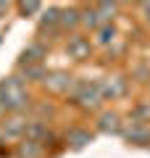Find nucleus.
<instances>
[{
	"mask_svg": "<svg viewBox=\"0 0 150 158\" xmlns=\"http://www.w3.org/2000/svg\"><path fill=\"white\" fill-rule=\"evenodd\" d=\"M3 111H6V108H3V103H0V113H3Z\"/></svg>",
	"mask_w": 150,
	"mask_h": 158,
	"instance_id": "5701e85b",
	"label": "nucleus"
},
{
	"mask_svg": "<svg viewBox=\"0 0 150 158\" xmlns=\"http://www.w3.org/2000/svg\"><path fill=\"white\" fill-rule=\"evenodd\" d=\"M116 3H98L95 6V13H98V21H108V19L116 13Z\"/></svg>",
	"mask_w": 150,
	"mask_h": 158,
	"instance_id": "4468645a",
	"label": "nucleus"
},
{
	"mask_svg": "<svg viewBox=\"0 0 150 158\" xmlns=\"http://www.w3.org/2000/svg\"><path fill=\"white\" fill-rule=\"evenodd\" d=\"M21 11L24 13H34V11H40V3H21Z\"/></svg>",
	"mask_w": 150,
	"mask_h": 158,
	"instance_id": "aec40b11",
	"label": "nucleus"
},
{
	"mask_svg": "<svg viewBox=\"0 0 150 158\" xmlns=\"http://www.w3.org/2000/svg\"><path fill=\"white\" fill-rule=\"evenodd\" d=\"M98 87H100V98H111V100H116L127 92V82L121 77H108L103 82H98Z\"/></svg>",
	"mask_w": 150,
	"mask_h": 158,
	"instance_id": "7ed1b4c3",
	"label": "nucleus"
},
{
	"mask_svg": "<svg viewBox=\"0 0 150 158\" xmlns=\"http://www.w3.org/2000/svg\"><path fill=\"white\" fill-rule=\"evenodd\" d=\"M98 129L103 132V135H119V132H121V127H119V116L116 113H103V116H100V121H98Z\"/></svg>",
	"mask_w": 150,
	"mask_h": 158,
	"instance_id": "6e6552de",
	"label": "nucleus"
},
{
	"mask_svg": "<svg viewBox=\"0 0 150 158\" xmlns=\"http://www.w3.org/2000/svg\"><path fill=\"white\" fill-rule=\"evenodd\" d=\"M113 37H116V29L111 27V24H106V27L98 29V45H108V42H113Z\"/></svg>",
	"mask_w": 150,
	"mask_h": 158,
	"instance_id": "f3484780",
	"label": "nucleus"
},
{
	"mask_svg": "<svg viewBox=\"0 0 150 158\" xmlns=\"http://www.w3.org/2000/svg\"><path fill=\"white\" fill-rule=\"evenodd\" d=\"M45 87H48L50 92H66L69 85H71V77L63 71H56V74H45Z\"/></svg>",
	"mask_w": 150,
	"mask_h": 158,
	"instance_id": "20e7f679",
	"label": "nucleus"
},
{
	"mask_svg": "<svg viewBox=\"0 0 150 158\" xmlns=\"http://www.w3.org/2000/svg\"><path fill=\"white\" fill-rule=\"evenodd\" d=\"M24 79H34V82H37V79H45V66L42 63H32V66H24Z\"/></svg>",
	"mask_w": 150,
	"mask_h": 158,
	"instance_id": "dca6fc26",
	"label": "nucleus"
},
{
	"mask_svg": "<svg viewBox=\"0 0 150 158\" xmlns=\"http://www.w3.org/2000/svg\"><path fill=\"white\" fill-rule=\"evenodd\" d=\"M58 24H61V11H58V8H48V11L42 13V19H40V27L42 29H53V27H58Z\"/></svg>",
	"mask_w": 150,
	"mask_h": 158,
	"instance_id": "f8f14e48",
	"label": "nucleus"
},
{
	"mask_svg": "<svg viewBox=\"0 0 150 158\" xmlns=\"http://www.w3.org/2000/svg\"><path fill=\"white\" fill-rule=\"evenodd\" d=\"M142 11H145V16H148V21H150V3H145V6H142Z\"/></svg>",
	"mask_w": 150,
	"mask_h": 158,
	"instance_id": "412c9836",
	"label": "nucleus"
},
{
	"mask_svg": "<svg viewBox=\"0 0 150 158\" xmlns=\"http://www.w3.org/2000/svg\"><path fill=\"white\" fill-rule=\"evenodd\" d=\"M0 103L6 111H21L29 106V95L24 92V85L19 77H8L0 85Z\"/></svg>",
	"mask_w": 150,
	"mask_h": 158,
	"instance_id": "f257e3e1",
	"label": "nucleus"
},
{
	"mask_svg": "<svg viewBox=\"0 0 150 158\" xmlns=\"http://www.w3.org/2000/svg\"><path fill=\"white\" fill-rule=\"evenodd\" d=\"M69 142H71L74 148H84L87 142H92V135L84 132V129H71L69 132Z\"/></svg>",
	"mask_w": 150,
	"mask_h": 158,
	"instance_id": "ddd939ff",
	"label": "nucleus"
},
{
	"mask_svg": "<svg viewBox=\"0 0 150 158\" xmlns=\"http://www.w3.org/2000/svg\"><path fill=\"white\" fill-rule=\"evenodd\" d=\"M45 56H48V48H45V45H40V42H32V45H29L27 50H24L21 63H24V66H32V63H40Z\"/></svg>",
	"mask_w": 150,
	"mask_h": 158,
	"instance_id": "0eeeda50",
	"label": "nucleus"
},
{
	"mask_svg": "<svg viewBox=\"0 0 150 158\" xmlns=\"http://www.w3.org/2000/svg\"><path fill=\"white\" fill-rule=\"evenodd\" d=\"M121 135H124V140L134 142V145H148V142H150V129L142 127V124L127 127V129H121Z\"/></svg>",
	"mask_w": 150,
	"mask_h": 158,
	"instance_id": "39448f33",
	"label": "nucleus"
},
{
	"mask_svg": "<svg viewBox=\"0 0 150 158\" xmlns=\"http://www.w3.org/2000/svg\"><path fill=\"white\" fill-rule=\"evenodd\" d=\"M66 53L71 58H77V61H82V58L90 56V40L87 37H71L66 45Z\"/></svg>",
	"mask_w": 150,
	"mask_h": 158,
	"instance_id": "423d86ee",
	"label": "nucleus"
},
{
	"mask_svg": "<svg viewBox=\"0 0 150 158\" xmlns=\"http://www.w3.org/2000/svg\"><path fill=\"white\" fill-rule=\"evenodd\" d=\"M79 21H82L84 27H90V29L100 24V21H98V13H95V8H87V11H82V13H79Z\"/></svg>",
	"mask_w": 150,
	"mask_h": 158,
	"instance_id": "a211bd4d",
	"label": "nucleus"
},
{
	"mask_svg": "<svg viewBox=\"0 0 150 158\" xmlns=\"http://www.w3.org/2000/svg\"><path fill=\"white\" fill-rule=\"evenodd\" d=\"M27 118H21V116H13V118H8L6 124L0 127V135H6V137H16V135H21L24 129H27Z\"/></svg>",
	"mask_w": 150,
	"mask_h": 158,
	"instance_id": "1a4fd4ad",
	"label": "nucleus"
},
{
	"mask_svg": "<svg viewBox=\"0 0 150 158\" xmlns=\"http://www.w3.org/2000/svg\"><path fill=\"white\" fill-rule=\"evenodd\" d=\"M27 140H32V142H42V140H48V127L42 124V121H29L27 124Z\"/></svg>",
	"mask_w": 150,
	"mask_h": 158,
	"instance_id": "9d476101",
	"label": "nucleus"
},
{
	"mask_svg": "<svg viewBox=\"0 0 150 158\" xmlns=\"http://www.w3.org/2000/svg\"><path fill=\"white\" fill-rule=\"evenodd\" d=\"M40 153H42V148H40V142L24 140L21 145H19V158H40Z\"/></svg>",
	"mask_w": 150,
	"mask_h": 158,
	"instance_id": "9b49d317",
	"label": "nucleus"
},
{
	"mask_svg": "<svg viewBox=\"0 0 150 158\" xmlns=\"http://www.w3.org/2000/svg\"><path fill=\"white\" fill-rule=\"evenodd\" d=\"M74 100L79 103L82 108H87V111H92V108H98L100 106V87H98V82H92V85H82L77 92H74Z\"/></svg>",
	"mask_w": 150,
	"mask_h": 158,
	"instance_id": "f03ea898",
	"label": "nucleus"
},
{
	"mask_svg": "<svg viewBox=\"0 0 150 158\" xmlns=\"http://www.w3.org/2000/svg\"><path fill=\"white\" fill-rule=\"evenodd\" d=\"M77 24H79V11H77V8H69V11H61V27L71 29V27H77Z\"/></svg>",
	"mask_w": 150,
	"mask_h": 158,
	"instance_id": "2eb2a0df",
	"label": "nucleus"
},
{
	"mask_svg": "<svg viewBox=\"0 0 150 158\" xmlns=\"http://www.w3.org/2000/svg\"><path fill=\"white\" fill-rule=\"evenodd\" d=\"M6 8H8V6H6V3H0V13H6Z\"/></svg>",
	"mask_w": 150,
	"mask_h": 158,
	"instance_id": "4be33fe9",
	"label": "nucleus"
},
{
	"mask_svg": "<svg viewBox=\"0 0 150 158\" xmlns=\"http://www.w3.org/2000/svg\"><path fill=\"white\" fill-rule=\"evenodd\" d=\"M134 124H140V121H150V103H142V106L134 108Z\"/></svg>",
	"mask_w": 150,
	"mask_h": 158,
	"instance_id": "6ab92c4d",
	"label": "nucleus"
}]
</instances>
